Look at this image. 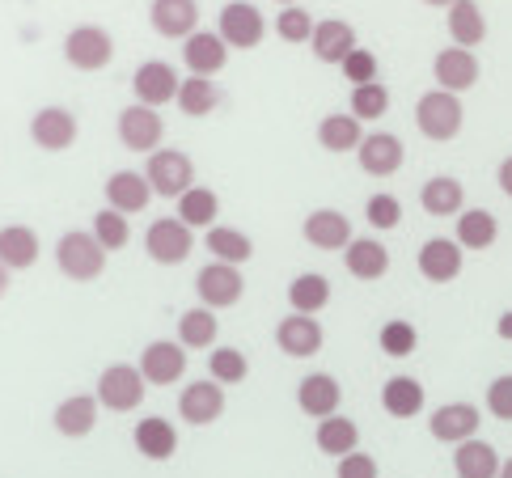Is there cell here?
Masks as SVG:
<instances>
[{"instance_id":"6da1fadb","label":"cell","mask_w":512,"mask_h":478,"mask_svg":"<svg viewBox=\"0 0 512 478\" xmlns=\"http://www.w3.org/2000/svg\"><path fill=\"white\" fill-rule=\"evenodd\" d=\"M56 267L68 275V280L89 284V280H98V275L106 271V250L98 246L94 233L72 229V233L60 237V246H56Z\"/></svg>"},{"instance_id":"7a4b0ae2","label":"cell","mask_w":512,"mask_h":478,"mask_svg":"<svg viewBox=\"0 0 512 478\" xmlns=\"http://www.w3.org/2000/svg\"><path fill=\"white\" fill-rule=\"evenodd\" d=\"M144 178H149L153 195L182 199L195 187V165L182 149H161V153H149V170H144Z\"/></svg>"},{"instance_id":"3957f363","label":"cell","mask_w":512,"mask_h":478,"mask_svg":"<svg viewBox=\"0 0 512 478\" xmlns=\"http://www.w3.org/2000/svg\"><path fill=\"white\" fill-rule=\"evenodd\" d=\"M415 123L428 140H453L462 132V102H457V94L432 89V94H424L415 102Z\"/></svg>"},{"instance_id":"277c9868","label":"cell","mask_w":512,"mask_h":478,"mask_svg":"<svg viewBox=\"0 0 512 478\" xmlns=\"http://www.w3.org/2000/svg\"><path fill=\"white\" fill-rule=\"evenodd\" d=\"M144 390H149V381L136 364H111L98 377V402L106 411H136L144 402Z\"/></svg>"},{"instance_id":"5b68a950","label":"cell","mask_w":512,"mask_h":478,"mask_svg":"<svg viewBox=\"0 0 512 478\" xmlns=\"http://www.w3.org/2000/svg\"><path fill=\"white\" fill-rule=\"evenodd\" d=\"M195 246V237L191 229L182 225L178 216H161L149 225V233H144V250H149V259L161 263V267H178V263H187V254Z\"/></svg>"},{"instance_id":"8992f818","label":"cell","mask_w":512,"mask_h":478,"mask_svg":"<svg viewBox=\"0 0 512 478\" xmlns=\"http://www.w3.org/2000/svg\"><path fill=\"white\" fill-rule=\"evenodd\" d=\"M195 292H199V305H208V309H229V305L242 301L246 280H242V271L229 267V263H208L204 271L195 275Z\"/></svg>"},{"instance_id":"52a82bcc","label":"cell","mask_w":512,"mask_h":478,"mask_svg":"<svg viewBox=\"0 0 512 478\" xmlns=\"http://www.w3.org/2000/svg\"><path fill=\"white\" fill-rule=\"evenodd\" d=\"M178 415L187 419L191 428L216 424V419L225 415V385H216V381H191V385H182Z\"/></svg>"},{"instance_id":"ba28073f","label":"cell","mask_w":512,"mask_h":478,"mask_svg":"<svg viewBox=\"0 0 512 478\" xmlns=\"http://www.w3.org/2000/svg\"><path fill=\"white\" fill-rule=\"evenodd\" d=\"M64 55H68V64L72 68H81V72H98L111 64V55H115V43H111V34H106L102 26H77L64 39Z\"/></svg>"},{"instance_id":"9c48e42d","label":"cell","mask_w":512,"mask_h":478,"mask_svg":"<svg viewBox=\"0 0 512 478\" xmlns=\"http://www.w3.org/2000/svg\"><path fill=\"white\" fill-rule=\"evenodd\" d=\"M483 415L479 407H470V402H445V407H436L432 419H428V432L432 440H441V445H466L479 432Z\"/></svg>"},{"instance_id":"30bf717a","label":"cell","mask_w":512,"mask_h":478,"mask_svg":"<svg viewBox=\"0 0 512 478\" xmlns=\"http://www.w3.org/2000/svg\"><path fill=\"white\" fill-rule=\"evenodd\" d=\"M136 369L144 373V381H149V385H161V390H166V385L182 381V373H187V347L170 343V339H157V343L144 347V356H140Z\"/></svg>"},{"instance_id":"8fae6325","label":"cell","mask_w":512,"mask_h":478,"mask_svg":"<svg viewBox=\"0 0 512 478\" xmlns=\"http://www.w3.org/2000/svg\"><path fill=\"white\" fill-rule=\"evenodd\" d=\"M161 136H166V123H161V115L153 106H127L119 110V140L127 144L132 153H153Z\"/></svg>"},{"instance_id":"7c38bea8","label":"cell","mask_w":512,"mask_h":478,"mask_svg":"<svg viewBox=\"0 0 512 478\" xmlns=\"http://www.w3.org/2000/svg\"><path fill=\"white\" fill-rule=\"evenodd\" d=\"M263 34H267V22H263V13L250 5V0H233V5L221 9V39L229 47H259L263 43Z\"/></svg>"},{"instance_id":"4fadbf2b","label":"cell","mask_w":512,"mask_h":478,"mask_svg":"<svg viewBox=\"0 0 512 478\" xmlns=\"http://www.w3.org/2000/svg\"><path fill=\"white\" fill-rule=\"evenodd\" d=\"M432 72L445 94H466V89H474V81H479V60H474V51H466V47H445V51H436Z\"/></svg>"},{"instance_id":"5bb4252c","label":"cell","mask_w":512,"mask_h":478,"mask_svg":"<svg viewBox=\"0 0 512 478\" xmlns=\"http://www.w3.org/2000/svg\"><path fill=\"white\" fill-rule=\"evenodd\" d=\"M30 136H34L39 149L64 153V149L77 144V119H72V110H64V106H43L39 115H34V123H30Z\"/></svg>"},{"instance_id":"9a60e30c","label":"cell","mask_w":512,"mask_h":478,"mask_svg":"<svg viewBox=\"0 0 512 478\" xmlns=\"http://www.w3.org/2000/svg\"><path fill=\"white\" fill-rule=\"evenodd\" d=\"M276 347L292 360H309L322 352V326L318 318L309 314H288L280 326H276Z\"/></svg>"},{"instance_id":"2e32d148","label":"cell","mask_w":512,"mask_h":478,"mask_svg":"<svg viewBox=\"0 0 512 478\" xmlns=\"http://www.w3.org/2000/svg\"><path fill=\"white\" fill-rule=\"evenodd\" d=\"M360 157V170L364 174H373V178H390L398 174V165L407 161V149H402V140L390 136V132H373V136H364V144L356 149Z\"/></svg>"},{"instance_id":"e0dca14e","label":"cell","mask_w":512,"mask_h":478,"mask_svg":"<svg viewBox=\"0 0 512 478\" xmlns=\"http://www.w3.org/2000/svg\"><path fill=\"white\" fill-rule=\"evenodd\" d=\"M132 85H136L140 106H166V102L178 98V85H182V81H178V72H174L166 60H149V64L136 68Z\"/></svg>"},{"instance_id":"ac0fdd59","label":"cell","mask_w":512,"mask_h":478,"mask_svg":"<svg viewBox=\"0 0 512 478\" xmlns=\"http://www.w3.org/2000/svg\"><path fill=\"white\" fill-rule=\"evenodd\" d=\"M182 60H187L191 77H216V72L225 68L229 60V43L221 39V34L212 30H195L187 43H182Z\"/></svg>"},{"instance_id":"d6986e66","label":"cell","mask_w":512,"mask_h":478,"mask_svg":"<svg viewBox=\"0 0 512 478\" xmlns=\"http://www.w3.org/2000/svg\"><path fill=\"white\" fill-rule=\"evenodd\" d=\"M343 402V385L331 377V373H309L301 385H297V407L305 415H314L318 424L322 419H331Z\"/></svg>"},{"instance_id":"ffe728a7","label":"cell","mask_w":512,"mask_h":478,"mask_svg":"<svg viewBox=\"0 0 512 478\" xmlns=\"http://www.w3.org/2000/svg\"><path fill=\"white\" fill-rule=\"evenodd\" d=\"M305 242L318 246V250H347L352 246V220L335 208H318L305 216Z\"/></svg>"},{"instance_id":"44dd1931","label":"cell","mask_w":512,"mask_h":478,"mask_svg":"<svg viewBox=\"0 0 512 478\" xmlns=\"http://www.w3.org/2000/svg\"><path fill=\"white\" fill-rule=\"evenodd\" d=\"M462 271V246L449 242V237H432V242L419 246V275L432 284H449Z\"/></svg>"},{"instance_id":"7402d4cb","label":"cell","mask_w":512,"mask_h":478,"mask_svg":"<svg viewBox=\"0 0 512 478\" xmlns=\"http://www.w3.org/2000/svg\"><path fill=\"white\" fill-rule=\"evenodd\" d=\"M149 22L157 34H166V39H191L199 26V5L195 0H153Z\"/></svg>"},{"instance_id":"603a6c76","label":"cell","mask_w":512,"mask_h":478,"mask_svg":"<svg viewBox=\"0 0 512 478\" xmlns=\"http://www.w3.org/2000/svg\"><path fill=\"white\" fill-rule=\"evenodd\" d=\"M149 199H153V187H149V178H144V174L119 170V174L106 178V204H111L115 212H123V216L144 212V208H149Z\"/></svg>"},{"instance_id":"cb8c5ba5","label":"cell","mask_w":512,"mask_h":478,"mask_svg":"<svg viewBox=\"0 0 512 478\" xmlns=\"http://www.w3.org/2000/svg\"><path fill=\"white\" fill-rule=\"evenodd\" d=\"M309 47H314V55L322 64H343L360 43H356V30L347 22H339V17H326V22L314 26V39H309Z\"/></svg>"},{"instance_id":"d4e9b609","label":"cell","mask_w":512,"mask_h":478,"mask_svg":"<svg viewBox=\"0 0 512 478\" xmlns=\"http://www.w3.org/2000/svg\"><path fill=\"white\" fill-rule=\"evenodd\" d=\"M98 411H102V402L94 394H72L56 407V432L68 440H81L98 428Z\"/></svg>"},{"instance_id":"484cf974","label":"cell","mask_w":512,"mask_h":478,"mask_svg":"<svg viewBox=\"0 0 512 478\" xmlns=\"http://www.w3.org/2000/svg\"><path fill=\"white\" fill-rule=\"evenodd\" d=\"M132 440H136L140 457H149V462H170L178 453V432H174L170 419H161V415H144Z\"/></svg>"},{"instance_id":"4316f807","label":"cell","mask_w":512,"mask_h":478,"mask_svg":"<svg viewBox=\"0 0 512 478\" xmlns=\"http://www.w3.org/2000/svg\"><path fill=\"white\" fill-rule=\"evenodd\" d=\"M343 263L356 280L369 284V280H381V275L390 271V250L381 242H373V237H352V246L343 250Z\"/></svg>"},{"instance_id":"83f0119b","label":"cell","mask_w":512,"mask_h":478,"mask_svg":"<svg viewBox=\"0 0 512 478\" xmlns=\"http://www.w3.org/2000/svg\"><path fill=\"white\" fill-rule=\"evenodd\" d=\"M453 470L457 478H500V453L487 445V440H466V445L453 449Z\"/></svg>"},{"instance_id":"f1b7e54d","label":"cell","mask_w":512,"mask_h":478,"mask_svg":"<svg viewBox=\"0 0 512 478\" xmlns=\"http://www.w3.org/2000/svg\"><path fill=\"white\" fill-rule=\"evenodd\" d=\"M0 263L9 271H26L39 263V233L26 225H5L0 229Z\"/></svg>"},{"instance_id":"f546056e","label":"cell","mask_w":512,"mask_h":478,"mask_svg":"<svg viewBox=\"0 0 512 478\" xmlns=\"http://www.w3.org/2000/svg\"><path fill=\"white\" fill-rule=\"evenodd\" d=\"M449 39L453 47H479L487 39V17L474 0H453L449 5Z\"/></svg>"},{"instance_id":"4dcf8cb0","label":"cell","mask_w":512,"mask_h":478,"mask_svg":"<svg viewBox=\"0 0 512 478\" xmlns=\"http://www.w3.org/2000/svg\"><path fill=\"white\" fill-rule=\"evenodd\" d=\"M288 305H292V314H322L326 305H331V280L318 271H305L297 275V280L288 284Z\"/></svg>"},{"instance_id":"1f68e13d","label":"cell","mask_w":512,"mask_h":478,"mask_svg":"<svg viewBox=\"0 0 512 478\" xmlns=\"http://www.w3.org/2000/svg\"><path fill=\"white\" fill-rule=\"evenodd\" d=\"M381 407H386V415H394V419H415L424 411V385L415 377H390L381 385Z\"/></svg>"},{"instance_id":"d6a6232c","label":"cell","mask_w":512,"mask_h":478,"mask_svg":"<svg viewBox=\"0 0 512 478\" xmlns=\"http://www.w3.org/2000/svg\"><path fill=\"white\" fill-rule=\"evenodd\" d=\"M178 110L182 115H191V119H204V115H212L216 106L225 102V94H221V85H216L212 77H187L178 85Z\"/></svg>"},{"instance_id":"836d02e7","label":"cell","mask_w":512,"mask_h":478,"mask_svg":"<svg viewBox=\"0 0 512 478\" xmlns=\"http://www.w3.org/2000/svg\"><path fill=\"white\" fill-rule=\"evenodd\" d=\"M419 204H424L428 216H453V212H462L466 204V191H462V182L441 174V178H428L424 182V191H419Z\"/></svg>"},{"instance_id":"e575fe53","label":"cell","mask_w":512,"mask_h":478,"mask_svg":"<svg viewBox=\"0 0 512 478\" xmlns=\"http://www.w3.org/2000/svg\"><path fill=\"white\" fill-rule=\"evenodd\" d=\"M318 144L326 153H352L364 144V132H360V119L356 115H326L318 123Z\"/></svg>"},{"instance_id":"d590c367","label":"cell","mask_w":512,"mask_h":478,"mask_svg":"<svg viewBox=\"0 0 512 478\" xmlns=\"http://www.w3.org/2000/svg\"><path fill=\"white\" fill-rule=\"evenodd\" d=\"M314 440H318V449H322L326 457H347V453L360 449V428L352 424V419L331 415V419H322V424H318Z\"/></svg>"},{"instance_id":"8d00e7d4","label":"cell","mask_w":512,"mask_h":478,"mask_svg":"<svg viewBox=\"0 0 512 478\" xmlns=\"http://www.w3.org/2000/svg\"><path fill=\"white\" fill-rule=\"evenodd\" d=\"M496 216H491L487 208H470L457 216V246H466V250H487V246H496Z\"/></svg>"},{"instance_id":"74e56055","label":"cell","mask_w":512,"mask_h":478,"mask_svg":"<svg viewBox=\"0 0 512 478\" xmlns=\"http://www.w3.org/2000/svg\"><path fill=\"white\" fill-rule=\"evenodd\" d=\"M216 335H221V322H216V309L195 305L178 318V343L182 347H212Z\"/></svg>"},{"instance_id":"f35d334b","label":"cell","mask_w":512,"mask_h":478,"mask_svg":"<svg viewBox=\"0 0 512 478\" xmlns=\"http://www.w3.org/2000/svg\"><path fill=\"white\" fill-rule=\"evenodd\" d=\"M204 246L212 250V263H229V267H242L250 254H254L250 237H246L242 229H225V225H212Z\"/></svg>"},{"instance_id":"ab89813d","label":"cell","mask_w":512,"mask_h":478,"mask_svg":"<svg viewBox=\"0 0 512 478\" xmlns=\"http://www.w3.org/2000/svg\"><path fill=\"white\" fill-rule=\"evenodd\" d=\"M216 212H221V199H216V191H208V187H191L178 199V220L187 229H212Z\"/></svg>"},{"instance_id":"60d3db41","label":"cell","mask_w":512,"mask_h":478,"mask_svg":"<svg viewBox=\"0 0 512 478\" xmlns=\"http://www.w3.org/2000/svg\"><path fill=\"white\" fill-rule=\"evenodd\" d=\"M208 373L216 385H242L250 373V360H246V352H237V347H212Z\"/></svg>"},{"instance_id":"b9f144b4","label":"cell","mask_w":512,"mask_h":478,"mask_svg":"<svg viewBox=\"0 0 512 478\" xmlns=\"http://www.w3.org/2000/svg\"><path fill=\"white\" fill-rule=\"evenodd\" d=\"M377 343H381V352H386V356L402 360V356H411V352H415V347H419V330H415L411 322H402V318H394V322H386V326H381V335H377Z\"/></svg>"},{"instance_id":"7bdbcfd3","label":"cell","mask_w":512,"mask_h":478,"mask_svg":"<svg viewBox=\"0 0 512 478\" xmlns=\"http://www.w3.org/2000/svg\"><path fill=\"white\" fill-rule=\"evenodd\" d=\"M94 237H98V246L111 254V250H123L127 246V237H132V229H127V216L115 212V208H106L94 216Z\"/></svg>"},{"instance_id":"ee69618b","label":"cell","mask_w":512,"mask_h":478,"mask_svg":"<svg viewBox=\"0 0 512 478\" xmlns=\"http://www.w3.org/2000/svg\"><path fill=\"white\" fill-rule=\"evenodd\" d=\"M390 110V89L373 81V85H356L352 89V115L356 119H381Z\"/></svg>"},{"instance_id":"f6af8a7d","label":"cell","mask_w":512,"mask_h":478,"mask_svg":"<svg viewBox=\"0 0 512 478\" xmlns=\"http://www.w3.org/2000/svg\"><path fill=\"white\" fill-rule=\"evenodd\" d=\"M314 26H318V22L309 17V9H297V5H292V9L280 13L276 34H280L284 43H309V39H314Z\"/></svg>"},{"instance_id":"bcb514c9","label":"cell","mask_w":512,"mask_h":478,"mask_svg":"<svg viewBox=\"0 0 512 478\" xmlns=\"http://www.w3.org/2000/svg\"><path fill=\"white\" fill-rule=\"evenodd\" d=\"M364 220H369L373 229H398V220H402V204H398V195H373L369 204H364Z\"/></svg>"},{"instance_id":"7dc6e473","label":"cell","mask_w":512,"mask_h":478,"mask_svg":"<svg viewBox=\"0 0 512 478\" xmlns=\"http://www.w3.org/2000/svg\"><path fill=\"white\" fill-rule=\"evenodd\" d=\"M339 68H343V77L352 81V89H356V85H373V81H377V55H373V51H364V47H356V51L339 64Z\"/></svg>"},{"instance_id":"c3c4849f","label":"cell","mask_w":512,"mask_h":478,"mask_svg":"<svg viewBox=\"0 0 512 478\" xmlns=\"http://www.w3.org/2000/svg\"><path fill=\"white\" fill-rule=\"evenodd\" d=\"M487 411L496 419H504V424H512V373H504L487 385Z\"/></svg>"},{"instance_id":"681fc988","label":"cell","mask_w":512,"mask_h":478,"mask_svg":"<svg viewBox=\"0 0 512 478\" xmlns=\"http://www.w3.org/2000/svg\"><path fill=\"white\" fill-rule=\"evenodd\" d=\"M335 478H377V457H373V453H364V449L347 453V457H339Z\"/></svg>"},{"instance_id":"f907efd6","label":"cell","mask_w":512,"mask_h":478,"mask_svg":"<svg viewBox=\"0 0 512 478\" xmlns=\"http://www.w3.org/2000/svg\"><path fill=\"white\" fill-rule=\"evenodd\" d=\"M496 178H500V191H504V195H512V157H504V161H500Z\"/></svg>"},{"instance_id":"816d5d0a","label":"cell","mask_w":512,"mask_h":478,"mask_svg":"<svg viewBox=\"0 0 512 478\" xmlns=\"http://www.w3.org/2000/svg\"><path fill=\"white\" fill-rule=\"evenodd\" d=\"M496 335L512 343V309H508V314H500V322H496Z\"/></svg>"},{"instance_id":"f5cc1de1","label":"cell","mask_w":512,"mask_h":478,"mask_svg":"<svg viewBox=\"0 0 512 478\" xmlns=\"http://www.w3.org/2000/svg\"><path fill=\"white\" fill-rule=\"evenodd\" d=\"M5 292H9V267L0 263V297H5Z\"/></svg>"},{"instance_id":"db71d44e","label":"cell","mask_w":512,"mask_h":478,"mask_svg":"<svg viewBox=\"0 0 512 478\" xmlns=\"http://www.w3.org/2000/svg\"><path fill=\"white\" fill-rule=\"evenodd\" d=\"M500 478H512V457H508V462H500Z\"/></svg>"},{"instance_id":"11a10c76","label":"cell","mask_w":512,"mask_h":478,"mask_svg":"<svg viewBox=\"0 0 512 478\" xmlns=\"http://www.w3.org/2000/svg\"><path fill=\"white\" fill-rule=\"evenodd\" d=\"M424 5H432V9H441V5H445V9H449L453 0H424Z\"/></svg>"},{"instance_id":"9f6ffc18","label":"cell","mask_w":512,"mask_h":478,"mask_svg":"<svg viewBox=\"0 0 512 478\" xmlns=\"http://www.w3.org/2000/svg\"><path fill=\"white\" fill-rule=\"evenodd\" d=\"M280 5H297V0H280Z\"/></svg>"}]
</instances>
